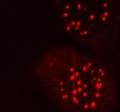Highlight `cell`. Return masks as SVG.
I'll use <instances>...</instances> for the list:
<instances>
[{"instance_id":"obj_1","label":"cell","mask_w":120,"mask_h":112,"mask_svg":"<svg viewBox=\"0 0 120 112\" xmlns=\"http://www.w3.org/2000/svg\"><path fill=\"white\" fill-rule=\"evenodd\" d=\"M34 76L43 92L65 112H109L115 84L105 63L66 47L45 53Z\"/></svg>"},{"instance_id":"obj_2","label":"cell","mask_w":120,"mask_h":112,"mask_svg":"<svg viewBox=\"0 0 120 112\" xmlns=\"http://www.w3.org/2000/svg\"><path fill=\"white\" fill-rule=\"evenodd\" d=\"M64 29L78 41L101 43L119 22V0H54Z\"/></svg>"}]
</instances>
